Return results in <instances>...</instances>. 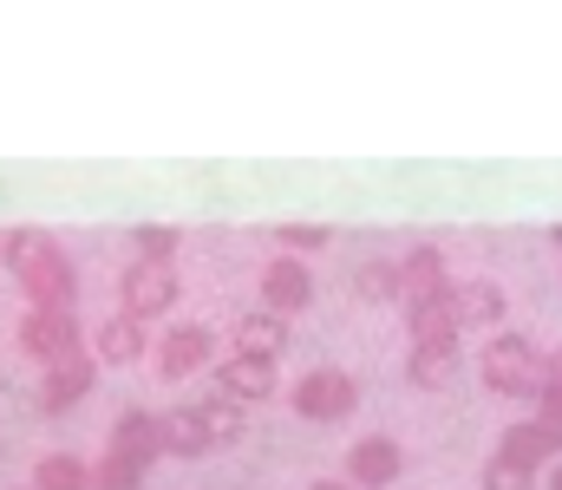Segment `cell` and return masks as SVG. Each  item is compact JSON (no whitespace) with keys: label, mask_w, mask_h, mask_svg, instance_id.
<instances>
[{"label":"cell","mask_w":562,"mask_h":490,"mask_svg":"<svg viewBox=\"0 0 562 490\" xmlns=\"http://www.w3.org/2000/svg\"><path fill=\"white\" fill-rule=\"evenodd\" d=\"M210 353H216V333L203 321H183L157 340V373H164V379H190V373L210 366Z\"/></svg>","instance_id":"6"},{"label":"cell","mask_w":562,"mask_h":490,"mask_svg":"<svg viewBox=\"0 0 562 490\" xmlns=\"http://www.w3.org/2000/svg\"><path fill=\"white\" fill-rule=\"evenodd\" d=\"M288 406H294L301 419H314V425H340V419L360 406V379L340 373V366H314V373H301V379L288 386Z\"/></svg>","instance_id":"3"},{"label":"cell","mask_w":562,"mask_h":490,"mask_svg":"<svg viewBox=\"0 0 562 490\" xmlns=\"http://www.w3.org/2000/svg\"><path fill=\"white\" fill-rule=\"evenodd\" d=\"M400 288H406V301H425V295L451 288V269H445V249L438 242H413L400 255Z\"/></svg>","instance_id":"11"},{"label":"cell","mask_w":562,"mask_h":490,"mask_svg":"<svg viewBox=\"0 0 562 490\" xmlns=\"http://www.w3.org/2000/svg\"><path fill=\"white\" fill-rule=\"evenodd\" d=\"M112 452L150 471V465L164 458V438H157V412H144V406H138V412H125V419L112 425Z\"/></svg>","instance_id":"15"},{"label":"cell","mask_w":562,"mask_h":490,"mask_svg":"<svg viewBox=\"0 0 562 490\" xmlns=\"http://www.w3.org/2000/svg\"><path fill=\"white\" fill-rule=\"evenodd\" d=\"M157 438H164V452H170V458H203V452H216V445H210V425H203V412H196V406L157 412Z\"/></svg>","instance_id":"14"},{"label":"cell","mask_w":562,"mask_h":490,"mask_svg":"<svg viewBox=\"0 0 562 490\" xmlns=\"http://www.w3.org/2000/svg\"><path fill=\"white\" fill-rule=\"evenodd\" d=\"M170 255H177V229L144 223V229H138V262H170Z\"/></svg>","instance_id":"26"},{"label":"cell","mask_w":562,"mask_h":490,"mask_svg":"<svg viewBox=\"0 0 562 490\" xmlns=\"http://www.w3.org/2000/svg\"><path fill=\"white\" fill-rule=\"evenodd\" d=\"M86 386H92V360L86 353H72V360H59V366H46V412H66L72 399H86Z\"/></svg>","instance_id":"16"},{"label":"cell","mask_w":562,"mask_h":490,"mask_svg":"<svg viewBox=\"0 0 562 490\" xmlns=\"http://www.w3.org/2000/svg\"><path fill=\"white\" fill-rule=\"evenodd\" d=\"M276 242H281V255H314V249H327L334 242V229H321V223H281L276 229Z\"/></svg>","instance_id":"24"},{"label":"cell","mask_w":562,"mask_h":490,"mask_svg":"<svg viewBox=\"0 0 562 490\" xmlns=\"http://www.w3.org/2000/svg\"><path fill=\"white\" fill-rule=\"evenodd\" d=\"M281 346H288V327H281V315H243V321H236V353L276 360Z\"/></svg>","instance_id":"18"},{"label":"cell","mask_w":562,"mask_h":490,"mask_svg":"<svg viewBox=\"0 0 562 490\" xmlns=\"http://www.w3.org/2000/svg\"><path fill=\"white\" fill-rule=\"evenodd\" d=\"M26 353L33 360H46V366H59V360H72L79 353V327H72V315H26Z\"/></svg>","instance_id":"12"},{"label":"cell","mask_w":562,"mask_h":490,"mask_svg":"<svg viewBox=\"0 0 562 490\" xmlns=\"http://www.w3.org/2000/svg\"><path fill=\"white\" fill-rule=\"evenodd\" d=\"M119 295H125V315L144 327V321H157V315H170L177 275H170V262H132L125 282H119Z\"/></svg>","instance_id":"5"},{"label":"cell","mask_w":562,"mask_h":490,"mask_svg":"<svg viewBox=\"0 0 562 490\" xmlns=\"http://www.w3.org/2000/svg\"><path fill=\"white\" fill-rule=\"evenodd\" d=\"M451 295H458L464 333H471V327H497L504 321V288H497V282H451Z\"/></svg>","instance_id":"17"},{"label":"cell","mask_w":562,"mask_h":490,"mask_svg":"<svg viewBox=\"0 0 562 490\" xmlns=\"http://www.w3.org/2000/svg\"><path fill=\"white\" fill-rule=\"evenodd\" d=\"M196 412H203V425H210V445H236V438H243V406H229V399H203Z\"/></svg>","instance_id":"23"},{"label":"cell","mask_w":562,"mask_h":490,"mask_svg":"<svg viewBox=\"0 0 562 490\" xmlns=\"http://www.w3.org/2000/svg\"><path fill=\"white\" fill-rule=\"evenodd\" d=\"M33 490H92V465H79V458L53 452V458H40V471H33Z\"/></svg>","instance_id":"21"},{"label":"cell","mask_w":562,"mask_h":490,"mask_svg":"<svg viewBox=\"0 0 562 490\" xmlns=\"http://www.w3.org/2000/svg\"><path fill=\"white\" fill-rule=\"evenodd\" d=\"M7 255H13L20 288H26V301H33L40 315H72V262H66L59 242H46V236L26 229V236L7 242Z\"/></svg>","instance_id":"1"},{"label":"cell","mask_w":562,"mask_h":490,"mask_svg":"<svg viewBox=\"0 0 562 490\" xmlns=\"http://www.w3.org/2000/svg\"><path fill=\"white\" fill-rule=\"evenodd\" d=\"M353 295L360 301H406V288H400V262H386V255H373V262H360V275H353Z\"/></svg>","instance_id":"19"},{"label":"cell","mask_w":562,"mask_h":490,"mask_svg":"<svg viewBox=\"0 0 562 490\" xmlns=\"http://www.w3.org/2000/svg\"><path fill=\"white\" fill-rule=\"evenodd\" d=\"M307 490H353L347 478H321V485H307Z\"/></svg>","instance_id":"28"},{"label":"cell","mask_w":562,"mask_h":490,"mask_svg":"<svg viewBox=\"0 0 562 490\" xmlns=\"http://www.w3.org/2000/svg\"><path fill=\"white\" fill-rule=\"evenodd\" d=\"M477 373H484V386L504 392V399H537V392H543V353H537L524 333H491Z\"/></svg>","instance_id":"2"},{"label":"cell","mask_w":562,"mask_h":490,"mask_svg":"<svg viewBox=\"0 0 562 490\" xmlns=\"http://www.w3.org/2000/svg\"><path fill=\"white\" fill-rule=\"evenodd\" d=\"M406 478V452H400V438H386V432H367V438H353L347 445V485L353 490H386Z\"/></svg>","instance_id":"4"},{"label":"cell","mask_w":562,"mask_h":490,"mask_svg":"<svg viewBox=\"0 0 562 490\" xmlns=\"http://www.w3.org/2000/svg\"><path fill=\"white\" fill-rule=\"evenodd\" d=\"M458 373H464V353L458 346H406V386L445 392V386H458Z\"/></svg>","instance_id":"13"},{"label":"cell","mask_w":562,"mask_h":490,"mask_svg":"<svg viewBox=\"0 0 562 490\" xmlns=\"http://www.w3.org/2000/svg\"><path fill=\"white\" fill-rule=\"evenodd\" d=\"M262 301H269V315H301L307 301H314V269L301 262V255H276L269 269H262Z\"/></svg>","instance_id":"7"},{"label":"cell","mask_w":562,"mask_h":490,"mask_svg":"<svg viewBox=\"0 0 562 490\" xmlns=\"http://www.w3.org/2000/svg\"><path fill=\"white\" fill-rule=\"evenodd\" d=\"M150 471L144 465H132V458H119V452H105L99 465H92V490H138Z\"/></svg>","instance_id":"22"},{"label":"cell","mask_w":562,"mask_h":490,"mask_svg":"<svg viewBox=\"0 0 562 490\" xmlns=\"http://www.w3.org/2000/svg\"><path fill=\"white\" fill-rule=\"evenodd\" d=\"M543 386H557V392H562V346H557V353H543Z\"/></svg>","instance_id":"27"},{"label":"cell","mask_w":562,"mask_h":490,"mask_svg":"<svg viewBox=\"0 0 562 490\" xmlns=\"http://www.w3.org/2000/svg\"><path fill=\"white\" fill-rule=\"evenodd\" d=\"M543 490H562V458L550 465V478H543Z\"/></svg>","instance_id":"29"},{"label":"cell","mask_w":562,"mask_h":490,"mask_svg":"<svg viewBox=\"0 0 562 490\" xmlns=\"http://www.w3.org/2000/svg\"><path fill=\"white\" fill-rule=\"evenodd\" d=\"M497 458H510V465H524V471H543V465L562 458V438L550 432V425H537V419H517V425H504Z\"/></svg>","instance_id":"10"},{"label":"cell","mask_w":562,"mask_h":490,"mask_svg":"<svg viewBox=\"0 0 562 490\" xmlns=\"http://www.w3.org/2000/svg\"><path fill=\"white\" fill-rule=\"evenodd\" d=\"M550 242H557V249H562V223H557V229H550Z\"/></svg>","instance_id":"30"},{"label":"cell","mask_w":562,"mask_h":490,"mask_svg":"<svg viewBox=\"0 0 562 490\" xmlns=\"http://www.w3.org/2000/svg\"><path fill=\"white\" fill-rule=\"evenodd\" d=\"M406 327H413V346H458V333H464L458 295L438 288V295H425V301H406Z\"/></svg>","instance_id":"8"},{"label":"cell","mask_w":562,"mask_h":490,"mask_svg":"<svg viewBox=\"0 0 562 490\" xmlns=\"http://www.w3.org/2000/svg\"><path fill=\"white\" fill-rule=\"evenodd\" d=\"M216 386H223V399H229V406H262V399L276 392V360L229 353V360L216 366Z\"/></svg>","instance_id":"9"},{"label":"cell","mask_w":562,"mask_h":490,"mask_svg":"<svg viewBox=\"0 0 562 490\" xmlns=\"http://www.w3.org/2000/svg\"><path fill=\"white\" fill-rule=\"evenodd\" d=\"M477 490H537V471H524V465H510V458L491 452V465L477 471Z\"/></svg>","instance_id":"25"},{"label":"cell","mask_w":562,"mask_h":490,"mask_svg":"<svg viewBox=\"0 0 562 490\" xmlns=\"http://www.w3.org/2000/svg\"><path fill=\"white\" fill-rule=\"evenodd\" d=\"M144 353V327L132 315H112V321L99 327V360H112V366H132Z\"/></svg>","instance_id":"20"}]
</instances>
